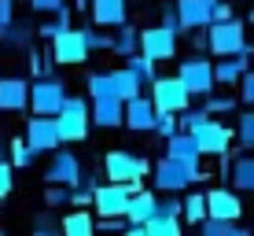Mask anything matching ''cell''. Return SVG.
I'll use <instances>...</instances> for the list:
<instances>
[{"label":"cell","mask_w":254,"mask_h":236,"mask_svg":"<svg viewBox=\"0 0 254 236\" xmlns=\"http://www.w3.org/2000/svg\"><path fill=\"white\" fill-rule=\"evenodd\" d=\"M89 126H92L89 103H85L81 96H66L63 107H59V115H56L59 144H77V141H85V137H89Z\"/></svg>","instance_id":"cell-1"},{"label":"cell","mask_w":254,"mask_h":236,"mask_svg":"<svg viewBox=\"0 0 254 236\" xmlns=\"http://www.w3.org/2000/svg\"><path fill=\"white\" fill-rule=\"evenodd\" d=\"M206 48H210V56H217V59L243 56V52H247V26L240 19L210 22L206 26Z\"/></svg>","instance_id":"cell-2"},{"label":"cell","mask_w":254,"mask_h":236,"mask_svg":"<svg viewBox=\"0 0 254 236\" xmlns=\"http://www.w3.org/2000/svg\"><path fill=\"white\" fill-rule=\"evenodd\" d=\"M177 78L181 85H185V92L195 100V96H210L217 89V81H214V63H210L206 56H188V59H181V67H177Z\"/></svg>","instance_id":"cell-3"},{"label":"cell","mask_w":254,"mask_h":236,"mask_svg":"<svg viewBox=\"0 0 254 236\" xmlns=\"http://www.w3.org/2000/svg\"><path fill=\"white\" fill-rule=\"evenodd\" d=\"M151 107L159 111V115H181V111H188L191 107V96L185 92V85L177 81V78H155L151 85Z\"/></svg>","instance_id":"cell-4"},{"label":"cell","mask_w":254,"mask_h":236,"mask_svg":"<svg viewBox=\"0 0 254 236\" xmlns=\"http://www.w3.org/2000/svg\"><path fill=\"white\" fill-rule=\"evenodd\" d=\"M103 173L111 177V185H122V181H144L147 159H140L136 152H126V148H111V152L103 155Z\"/></svg>","instance_id":"cell-5"},{"label":"cell","mask_w":254,"mask_h":236,"mask_svg":"<svg viewBox=\"0 0 254 236\" xmlns=\"http://www.w3.org/2000/svg\"><path fill=\"white\" fill-rule=\"evenodd\" d=\"M63 100H66V85L56 81V78H41V81L30 85V103L26 107H33L37 118H56Z\"/></svg>","instance_id":"cell-6"},{"label":"cell","mask_w":254,"mask_h":236,"mask_svg":"<svg viewBox=\"0 0 254 236\" xmlns=\"http://www.w3.org/2000/svg\"><path fill=\"white\" fill-rule=\"evenodd\" d=\"M191 141H195L199 155H217V159H225L229 148H232V129L225 126V122H217V118H206L203 126L191 129Z\"/></svg>","instance_id":"cell-7"},{"label":"cell","mask_w":254,"mask_h":236,"mask_svg":"<svg viewBox=\"0 0 254 236\" xmlns=\"http://www.w3.org/2000/svg\"><path fill=\"white\" fill-rule=\"evenodd\" d=\"M136 52L144 59H151V63L173 59L177 56V33L162 30V26H147V30H140V37H136Z\"/></svg>","instance_id":"cell-8"},{"label":"cell","mask_w":254,"mask_h":236,"mask_svg":"<svg viewBox=\"0 0 254 236\" xmlns=\"http://www.w3.org/2000/svg\"><path fill=\"white\" fill-rule=\"evenodd\" d=\"M203 173H191L188 166H181V162H173V159H162L155 162V170H151V181H155V188L159 192H170V196H181V188H188L191 181H199Z\"/></svg>","instance_id":"cell-9"},{"label":"cell","mask_w":254,"mask_h":236,"mask_svg":"<svg viewBox=\"0 0 254 236\" xmlns=\"http://www.w3.org/2000/svg\"><path fill=\"white\" fill-rule=\"evenodd\" d=\"M203 203H206V218L240 225V218H243L240 192H232V188H210V192H203Z\"/></svg>","instance_id":"cell-10"},{"label":"cell","mask_w":254,"mask_h":236,"mask_svg":"<svg viewBox=\"0 0 254 236\" xmlns=\"http://www.w3.org/2000/svg\"><path fill=\"white\" fill-rule=\"evenodd\" d=\"M52 59L59 67H77L89 59V48H85V30H63L52 37Z\"/></svg>","instance_id":"cell-11"},{"label":"cell","mask_w":254,"mask_h":236,"mask_svg":"<svg viewBox=\"0 0 254 236\" xmlns=\"http://www.w3.org/2000/svg\"><path fill=\"white\" fill-rule=\"evenodd\" d=\"M45 181L48 185H63V188H77V181H81V159L74 152H66V148H56L48 170H45Z\"/></svg>","instance_id":"cell-12"},{"label":"cell","mask_w":254,"mask_h":236,"mask_svg":"<svg viewBox=\"0 0 254 236\" xmlns=\"http://www.w3.org/2000/svg\"><path fill=\"white\" fill-rule=\"evenodd\" d=\"M22 144L30 148V155L37 159V155H52L59 148V133H56V118H30V126H26V137Z\"/></svg>","instance_id":"cell-13"},{"label":"cell","mask_w":254,"mask_h":236,"mask_svg":"<svg viewBox=\"0 0 254 236\" xmlns=\"http://www.w3.org/2000/svg\"><path fill=\"white\" fill-rule=\"evenodd\" d=\"M214 4L217 0H173V15H177V22H181V33L206 30L210 15H214Z\"/></svg>","instance_id":"cell-14"},{"label":"cell","mask_w":254,"mask_h":236,"mask_svg":"<svg viewBox=\"0 0 254 236\" xmlns=\"http://www.w3.org/2000/svg\"><path fill=\"white\" fill-rule=\"evenodd\" d=\"M126 203H129V192L126 185H96L92 192V214L96 218H122L126 214Z\"/></svg>","instance_id":"cell-15"},{"label":"cell","mask_w":254,"mask_h":236,"mask_svg":"<svg viewBox=\"0 0 254 236\" xmlns=\"http://www.w3.org/2000/svg\"><path fill=\"white\" fill-rule=\"evenodd\" d=\"M155 115H159V111L151 107V100H147V96H136V100L122 103V122H126L133 133H151Z\"/></svg>","instance_id":"cell-16"},{"label":"cell","mask_w":254,"mask_h":236,"mask_svg":"<svg viewBox=\"0 0 254 236\" xmlns=\"http://www.w3.org/2000/svg\"><path fill=\"white\" fill-rule=\"evenodd\" d=\"M166 159H173V162H181V166H188L191 173H203L199 170V148L195 141H191V133H173L170 141H166Z\"/></svg>","instance_id":"cell-17"},{"label":"cell","mask_w":254,"mask_h":236,"mask_svg":"<svg viewBox=\"0 0 254 236\" xmlns=\"http://www.w3.org/2000/svg\"><path fill=\"white\" fill-rule=\"evenodd\" d=\"M159 214V196L155 192H136V196H129V203H126V225H147L151 218Z\"/></svg>","instance_id":"cell-18"},{"label":"cell","mask_w":254,"mask_h":236,"mask_svg":"<svg viewBox=\"0 0 254 236\" xmlns=\"http://www.w3.org/2000/svg\"><path fill=\"white\" fill-rule=\"evenodd\" d=\"M251 59H254V48L247 45L243 56H229V59H217L214 63V81L217 85H236L243 74L251 71Z\"/></svg>","instance_id":"cell-19"},{"label":"cell","mask_w":254,"mask_h":236,"mask_svg":"<svg viewBox=\"0 0 254 236\" xmlns=\"http://www.w3.org/2000/svg\"><path fill=\"white\" fill-rule=\"evenodd\" d=\"M30 81L26 78H0V111H26Z\"/></svg>","instance_id":"cell-20"},{"label":"cell","mask_w":254,"mask_h":236,"mask_svg":"<svg viewBox=\"0 0 254 236\" xmlns=\"http://www.w3.org/2000/svg\"><path fill=\"white\" fill-rule=\"evenodd\" d=\"M129 19V7H126V0H92V22L96 26H126Z\"/></svg>","instance_id":"cell-21"},{"label":"cell","mask_w":254,"mask_h":236,"mask_svg":"<svg viewBox=\"0 0 254 236\" xmlns=\"http://www.w3.org/2000/svg\"><path fill=\"white\" fill-rule=\"evenodd\" d=\"M89 118L100 129H118L122 126V100H92Z\"/></svg>","instance_id":"cell-22"},{"label":"cell","mask_w":254,"mask_h":236,"mask_svg":"<svg viewBox=\"0 0 254 236\" xmlns=\"http://www.w3.org/2000/svg\"><path fill=\"white\" fill-rule=\"evenodd\" d=\"M229 181L236 192H254V155H240L229 162Z\"/></svg>","instance_id":"cell-23"},{"label":"cell","mask_w":254,"mask_h":236,"mask_svg":"<svg viewBox=\"0 0 254 236\" xmlns=\"http://www.w3.org/2000/svg\"><path fill=\"white\" fill-rule=\"evenodd\" d=\"M59 236H96V218L89 211H70L59 225Z\"/></svg>","instance_id":"cell-24"},{"label":"cell","mask_w":254,"mask_h":236,"mask_svg":"<svg viewBox=\"0 0 254 236\" xmlns=\"http://www.w3.org/2000/svg\"><path fill=\"white\" fill-rule=\"evenodd\" d=\"M111 81H115V96L122 103H129V100H136V96H144L140 89H144V85L136 81V74L129 71V67H122V71H111Z\"/></svg>","instance_id":"cell-25"},{"label":"cell","mask_w":254,"mask_h":236,"mask_svg":"<svg viewBox=\"0 0 254 236\" xmlns=\"http://www.w3.org/2000/svg\"><path fill=\"white\" fill-rule=\"evenodd\" d=\"M136 37H140V30L136 26H118L115 30V37H111V52L115 56H122V59H129V56H136Z\"/></svg>","instance_id":"cell-26"},{"label":"cell","mask_w":254,"mask_h":236,"mask_svg":"<svg viewBox=\"0 0 254 236\" xmlns=\"http://www.w3.org/2000/svg\"><path fill=\"white\" fill-rule=\"evenodd\" d=\"M85 89H89L92 100H118L115 96V81H111V71H96L85 78Z\"/></svg>","instance_id":"cell-27"},{"label":"cell","mask_w":254,"mask_h":236,"mask_svg":"<svg viewBox=\"0 0 254 236\" xmlns=\"http://www.w3.org/2000/svg\"><path fill=\"white\" fill-rule=\"evenodd\" d=\"M126 67H129V71L136 74V81L144 85V89H147V85L155 81V78H159V63H151V59H144V56H140V52H136V56H129V59H126Z\"/></svg>","instance_id":"cell-28"},{"label":"cell","mask_w":254,"mask_h":236,"mask_svg":"<svg viewBox=\"0 0 254 236\" xmlns=\"http://www.w3.org/2000/svg\"><path fill=\"white\" fill-rule=\"evenodd\" d=\"M181 218L191 225H203L206 222V203H203V192H188L185 203H181Z\"/></svg>","instance_id":"cell-29"},{"label":"cell","mask_w":254,"mask_h":236,"mask_svg":"<svg viewBox=\"0 0 254 236\" xmlns=\"http://www.w3.org/2000/svg\"><path fill=\"white\" fill-rule=\"evenodd\" d=\"M144 233L147 236H185L181 233V218H162V214H155L151 222L144 225Z\"/></svg>","instance_id":"cell-30"},{"label":"cell","mask_w":254,"mask_h":236,"mask_svg":"<svg viewBox=\"0 0 254 236\" xmlns=\"http://www.w3.org/2000/svg\"><path fill=\"white\" fill-rule=\"evenodd\" d=\"M203 115L206 118H217V115H229V111H236V96H217V92H210L203 96Z\"/></svg>","instance_id":"cell-31"},{"label":"cell","mask_w":254,"mask_h":236,"mask_svg":"<svg viewBox=\"0 0 254 236\" xmlns=\"http://www.w3.org/2000/svg\"><path fill=\"white\" fill-rule=\"evenodd\" d=\"M0 41H4V45H11V48H22V45H30V26H19V22H11L4 33H0Z\"/></svg>","instance_id":"cell-32"},{"label":"cell","mask_w":254,"mask_h":236,"mask_svg":"<svg viewBox=\"0 0 254 236\" xmlns=\"http://www.w3.org/2000/svg\"><path fill=\"white\" fill-rule=\"evenodd\" d=\"M236 229H240V225H232V222H214V218H206V222L199 225V236H236Z\"/></svg>","instance_id":"cell-33"},{"label":"cell","mask_w":254,"mask_h":236,"mask_svg":"<svg viewBox=\"0 0 254 236\" xmlns=\"http://www.w3.org/2000/svg\"><path fill=\"white\" fill-rule=\"evenodd\" d=\"M151 133H155V137H162V141H170L173 133H181V129H177V115H155Z\"/></svg>","instance_id":"cell-34"},{"label":"cell","mask_w":254,"mask_h":236,"mask_svg":"<svg viewBox=\"0 0 254 236\" xmlns=\"http://www.w3.org/2000/svg\"><path fill=\"white\" fill-rule=\"evenodd\" d=\"M240 148H243V152L254 148V107L240 115Z\"/></svg>","instance_id":"cell-35"},{"label":"cell","mask_w":254,"mask_h":236,"mask_svg":"<svg viewBox=\"0 0 254 236\" xmlns=\"http://www.w3.org/2000/svg\"><path fill=\"white\" fill-rule=\"evenodd\" d=\"M203 122H206L203 111L188 107V111H181V115H177V129H181V133H191V129H195V126H203Z\"/></svg>","instance_id":"cell-36"},{"label":"cell","mask_w":254,"mask_h":236,"mask_svg":"<svg viewBox=\"0 0 254 236\" xmlns=\"http://www.w3.org/2000/svg\"><path fill=\"white\" fill-rule=\"evenodd\" d=\"M85 48L89 52H111V37L103 30H92L89 26V30H85Z\"/></svg>","instance_id":"cell-37"},{"label":"cell","mask_w":254,"mask_h":236,"mask_svg":"<svg viewBox=\"0 0 254 236\" xmlns=\"http://www.w3.org/2000/svg\"><path fill=\"white\" fill-rule=\"evenodd\" d=\"M66 203H70V188H63V185H48V192H45V207L59 211V207H66Z\"/></svg>","instance_id":"cell-38"},{"label":"cell","mask_w":254,"mask_h":236,"mask_svg":"<svg viewBox=\"0 0 254 236\" xmlns=\"http://www.w3.org/2000/svg\"><path fill=\"white\" fill-rule=\"evenodd\" d=\"M11 188H15V170H11V162L0 159V203L11 196Z\"/></svg>","instance_id":"cell-39"},{"label":"cell","mask_w":254,"mask_h":236,"mask_svg":"<svg viewBox=\"0 0 254 236\" xmlns=\"http://www.w3.org/2000/svg\"><path fill=\"white\" fill-rule=\"evenodd\" d=\"M30 162H33L30 148H26L22 141H11V170H15V166H30Z\"/></svg>","instance_id":"cell-40"},{"label":"cell","mask_w":254,"mask_h":236,"mask_svg":"<svg viewBox=\"0 0 254 236\" xmlns=\"http://www.w3.org/2000/svg\"><path fill=\"white\" fill-rule=\"evenodd\" d=\"M85 203H92V188H85V185L70 188V203H66V207H77V211H81Z\"/></svg>","instance_id":"cell-41"},{"label":"cell","mask_w":254,"mask_h":236,"mask_svg":"<svg viewBox=\"0 0 254 236\" xmlns=\"http://www.w3.org/2000/svg\"><path fill=\"white\" fill-rule=\"evenodd\" d=\"M240 100L254 107V71H247V74L240 78Z\"/></svg>","instance_id":"cell-42"},{"label":"cell","mask_w":254,"mask_h":236,"mask_svg":"<svg viewBox=\"0 0 254 236\" xmlns=\"http://www.w3.org/2000/svg\"><path fill=\"white\" fill-rule=\"evenodd\" d=\"M15 22V0H0V33Z\"/></svg>","instance_id":"cell-43"},{"label":"cell","mask_w":254,"mask_h":236,"mask_svg":"<svg viewBox=\"0 0 254 236\" xmlns=\"http://www.w3.org/2000/svg\"><path fill=\"white\" fill-rule=\"evenodd\" d=\"M159 214H162V218H181V199H177V196L159 199Z\"/></svg>","instance_id":"cell-44"},{"label":"cell","mask_w":254,"mask_h":236,"mask_svg":"<svg viewBox=\"0 0 254 236\" xmlns=\"http://www.w3.org/2000/svg\"><path fill=\"white\" fill-rule=\"evenodd\" d=\"M126 229V218H100L96 222V233H122Z\"/></svg>","instance_id":"cell-45"},{"label":"cell","mask_w":254,"mask_h":236,"mask_svg":"<svg viewBox=\"0 0 254 236\" xmlns=\"http://www.w3.org/2000/svg\"><path fill=\"white\" fill-rule=\"evenodd\" d=\"M30 7L41 11V15H56L59 7H63V0H30Z\"/></svg>","instance_id":"cell-46"},{"label":"cell","mask_w":254,"mask_h":236,"mask_svg":"<svg viewBox=\"0 0 254 236\" xmlns=\"http://www.w3.org/2000/svg\"><path fill=\"white\" fill-rule=\"evenodd\" d=\"M229 19H236L232 7L225 4V0H217V4H214V15H210V22H229Z\"/></svg>","instance_id":"cell-47"},{"label":"cell","mask_w":254,"mask_h":236,"mask_svg":"<svg viewBox=\"0 0 254 236\" xmlns=\"http://www.w3.org/2000/svg\"><path fill=\"white\" fill-rule=\"evenodd\" d=\"M162 30H170V33H181V22H177V15H173V7H166V11H162Z\"/></svg>","instance_id":"cell-48"},{"label":"cell","mask_w":254,"mask_h":236,"mask_svg":"<svg viewBox=\"0 0 254 236\" xmlns=\"http://www.w3.org/2000/svg\"><path fill=\"white\" fill-rule=\"evenodd\" d=\"M33 229H56V225H52V214H37V222H33Z\"/></svg>","instance_id":"cell-49"},{"label":"cell","mask_w":254,"mask_h":236,"mask_svg":"<svg viewBox=\"0 0 254 236\" xmlns=\"http://www.w3.org/2000/svg\"><path fill=\"white\" fill-rule=\"evenodd\" d=\"M122 236H147V233H144V225H126Z\"/></svg>","instance_id":"cell-50"},{"label":"cell","mask_w":254,"mask_h":236,"mask_svg":"<svg viewBox=\"0 0 254 236\" xmlns=\"http://www.w3.org/2000/svg\"><path fill=\"white\" fill-rule=\"evenodd\" d=\"M33 236H59V229H33Z\"/></svg>","instance_id":"cell-51"},{"label":"cell","mask_w":254,"mask_h":236,"mask_svg":"<svg viewBox=\"0 0 254 236\" xmlns=\"http://www.w3.org/2000/svg\"><path fill=\"white\" fill-rule=\"evenodd\" d=\"M236 236H251V233H247V229H236Z\"/></svg>","instance_id":"cell-52"},{"label":"cell","mask_w":254,"mask_h":236,"mask_svg":"<svg viewBox=\"0 0 254 236\" xmlns=\"http://www.w3.org/2000/svg\"><path fill=\"white\" fill-rule=\"evenodd\" d=\"M0 159H4V144H0Z\"/></svg>","instance_id":"cell-53"},{"label":"cell","mask_w":254,"mask_h":236,"mask_svg":"<svg viewBox=\"0 0 254 236\" xmlns=\"http://www.w3.org/2000/svg\"><path fill=\"white\" fill-rule=\"evenodd\" d=\"M251 22H254V11H251Z\"/></svg>","instance_id":"cell-54"},{"label":"cell","mask_w":254,"mask_h":236,"mask_svg":"<svg viewBox=\"0 0 254 236\" xmlns=\"http://www.w3.org/2000/svg\"><path fill=\"white\" fill-rule=\"evenodd\" d=\"M0 236H7V233H0Z\"/></svg>","instance_id":"cell-55"},{"label":"cell","mask_w":254,"mask_h":236,"mask_svg":"<svg viewBox=\"0 0 254 236\" xmlns=\"http://www.w3.org/2000/svg\"><path fill=\"white\" fill-rule=\"evenodd\" d=\"M251 236H254V233H251Z\"/></svg>","instance_id":"cell-56"}]
</instances>
